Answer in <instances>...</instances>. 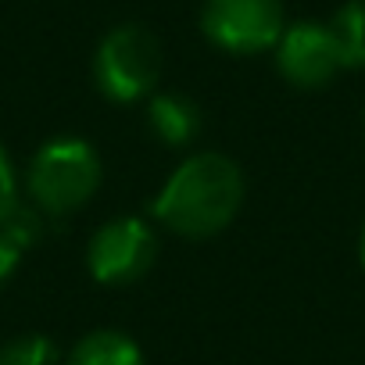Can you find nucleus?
<instances>
[{
    "label": "nucleus",
    "mask_w": 365,
    "mask_h": 365,
    "mask_svg": "<svg viewBox=\"0 0 365 365\" xmlns=\"http://www.w3.org/2000/svg\"><path fill=\"white\" fill-rule=\"evenodd\" d=\"M244 201L240 168L222 154H197L179 165L154 201V215L182 237H212L226 230Z\"/></svg>",
    "instance_id": "f257e3e1"
},
{
    "label": "nucleus",
    "mask_w": 365,
    "mask_h": 365,
    "mask_svg": "<svg viewBox=\"0 0 365 365\" xmlns=\"http://www.w3.org/2000/svg\"><path fill=\"white\" fill-rule=\"evenodd\" d=\"M361 265H365V233H361Z\"/></svg>",
    "instance_id": "ddd939ff"
},
{
    "label": "nucleus",
    "mask_w": 365,
    "mask_h": 365,
    "mask_svg": "<svg viewBox=\"0 0 365 365\" xmlns=\"http://www.w3.org/2000/svg\"><path fill=\"white\" fill-rule=\"evenodd\" d=\"M344 68L340 43L329 26L297 22L283 29L279 36V72L294 86H322L333 79V72Z\"/></svg>",
    "instance_id": "423d86ee"
},
{
    "label": "nucleus",
    "mask_w": 365,
    "mask_h": 365,
    "mask_svg": "<svg viewBox=\"0 0 365 365\" xmlns=\"http://www.w3.org/2000/svg\"><path fill=\"white\" fill-rule=\"evenodd\" d=\"M68 365H143V358H140V347L129 336L101 329V333H90L72 351Z\"/></svg>",
    "instance_id": "6e6552de"
},
{
    "label": "nucleus",
    "mask_w": 365,
    "mask_h": 365,
    "mask_svg": "<svg viewBox=\"0 0 365 365\" xmlns=\"http://www.w3.org/2000/svg\"><path fill=\"white\" fill-rule=\"evenodd\" d=\"M154 251H158L154 233L143 222L118 219V222H108L104 230H97V237L90 240L86 262L101 283H129L150 269Z\"/></svg>",
    "instance_id": "39448f33"
},
{
    "label": "nucleus",
    "mask_w": 365,
    "mask_h": 365,
    "mask_svg": "<svg viewBox=\"0 0 365 365\" xmlns=\"http://www.w3.org/2000/svg\"><path fill=\"white\" fill-rule=\"evenodd\" d=\"M58 351L47 336H19L0 347V365H54Z\"/></svg>",
    "instance_id": "9d476101"
},
{
    "label": "nucleus",
    "mask_w": 365,
    "mask_h": 365,
    "mask_svg": "<svg viewBox=\"0 0 365 365\" xmlns=\"http://www.w3.org/2000/svg\"><path fill=\"white\" fill-rule=\"evenodd\" d=\"M15 172H11V161L4 154V147H0V219H4L11 208H15Z\"/></svg>",
    "instance_id": "9b49d317"
},
{
    "label": "nucleus",
    "mask_w": 365,
    "mask_h": 365,
    "mask_svg": "<svg viewBox=\"0 0 365 365\" xmlns=\"http://www.w3.org/2000/svg\"><path fill=\"white\" fill-rule=\"evenodd\" d=\"M329 29L340 43L344 65H351V68L365 65V0H347V4L336 11Z\"/></svg>",
    "instance_id": "1a4fd4ad"
},
{
    "label": "nucleus",
    "mask_w": 365,
    "mask_h": 365,
    "mask_svg": "<svg viewBox=\"0 0 365 365\" xmlns=\"http://www.w3.org/2000/svg\"><path fill=\"white\" fill-rule=\"evenodd\" d=\"M150 125H154V133H158L165 143L179 147V143H187V140L197 133L201 115H197V108H194L187 97L165 93V97H154V101H150Z\"/></svg>",
    "instance_id": "0eeeda50"
},
{
    "label": "nucleus",
    "mask_w": 365,
    "mask_h": 365,
    "mask_svg": "<svg viewBox=\"0 0 365 365\" xmlns=\"http://www.w3.org/2000/svg\"><path fill=\"white\" fill-rule=\"evenodd\" d=\"M19 258H22V247H19L15 240H8L4 233H0V283H4V279L15 272Z\"/></svg>",
    "instance_id": "f8f14e48"
},
{
    "label": "nucleus",
    "mask_w": 365,
    "mask_h": 365,
    "mask_svg": "<svg viewBox=\"0 0 365 365\" xmlns=\"http://www.w3.org/2000/svg\"><path fill=\"white\" fill-rule=\"evenodd\" d=\"M101 182V161L83 140H54L29 165V194L51 215H68L90 201Z\"/></svg>",
    "instance_id": "f03ea898"
},
{
    "label": "nucleus",
    "mask_w": 365,
    "mask_h": 365,
    "mask_svg": "<svg viewBox=\"0 0 365 365\" xmlns=\"http://www.w3.org/2000/svg\"><path fill=\"white\" fill-rule=\"evenodd\" d=\"M161 76V43L143 26H118L97 51V83L111 101H136Z\"/></svg>",
    "instance_id": "7ed1b4c3"
},
{
    "label": "nucleus",
    "mask_w": 365,
    "mask_h": 365,
    "mask_svg": "<svg viewBox=\"0 0 365 365\" xmlns=\"http://www.w3.org/2000/svg\"><path fill=\"white\" fill-rule=\"evenodd\" d=\"M201 26L212 43L233 54H255L283 36L279 0H205Z\"/></svg>",
    "instance_id": "20e7f679"
}]
</instances>
